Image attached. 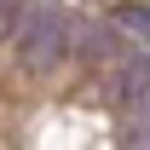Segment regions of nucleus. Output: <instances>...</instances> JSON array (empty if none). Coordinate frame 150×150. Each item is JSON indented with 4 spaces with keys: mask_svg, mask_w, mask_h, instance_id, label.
Instances as JSON below:
<instances>
[{
    "mask_svg": "<svg viewBox=\"0 0 150 150\" xmlns=\"http://www.w3.org/2000/svg\"><path fill=\"white\" fill-rule=\"evenodd\" d=\"M64 40H69V29H64V18H58L52 6H29L23 12V23H18V52H23V64H58L64 58Z\"/></svg>",
    "mask_w": 150,
    "mask_h": 150,
    "instance_id": "obj_1",
    "label": "nucleus"
},
{
    "mask_svg": "<svg viewBox=\"0 0 150 150\" xmlns=\"http://www.w3.org/2000/svg\"><path fill=\"white\" fill-rule=\"evenodd\" d=\"M81 40H87V52H93V58H110V52H115V35H110V29H87Z\"/></svg>",
    "mask_w": 150,
    "mask_h": 150,
    "instance_id": "obj_2",
    "label": "nucleus"
},
{
    "mask_svg": "<svg viewBox=\"0 0 150 150\" xmlns=\"http://www.w3.org/2000/svg\"><path fill=\"white\" fill-rule=\"evenodd\" d=\"M127 29H139V35L150 40V12H127Z\"/></svg>",
    "mask_w": 150,
    "mask_h": 150,
    "instance_id": "obj_3",
    "label": "nucleus"
}]
</instances>
